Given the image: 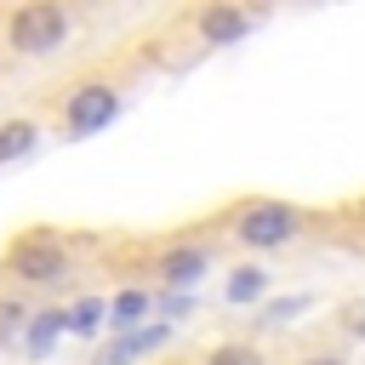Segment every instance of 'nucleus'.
Instances as JSON below:
<instances>
[{
  "instance_id": "7",
  "label": "nucleus",
  "mask_w": 365,
  "mask_h": 365,
  "mask_svg": "<svg viewBox=\"0 0 365 365\" xmlns=\"http://www.w3.org/2000/svg\"><path fill=\"white\" fill-rule=\"evenodd\" d=\"M160 274H165L177 291H188V285L205 274V245H177V251H165V257H160Z\"/></svg>"
},
{
  "instance_id": "6",
  "label": "nucleus",
  "mask_w": 365,
  "mask_h": 365,
  "mask_svg": "<svg viewBox=\"0 0 365 365\" xmlns=\"http://www.w3.org/2000/svg\"><path fill=\"white\" fill-rule=\"evenodd\" d=\"M171 342V325L160 319V325H143V331H125L108 354H103V365H137L143 354H154V348H165Z\"/></svg>"
},
{
  "instance_id": "10",
  "label": "nucleus",
  "mask_w": 365,
  "mask_h": 365,
  "mask_svg": "<svg viewBox=\"0 0 365 365\" xmlns=\"http://www.w3.org/2000/svg\"><path fill=\"white\" fill-rule=\"evenodd\" d=\"M262 291H268V274L245 262V268H234V274H228V291H222V297H228V302H257Z\"/></svg>"
},
{
  "instance_id": "9",
  "label": "nucleus",
  "mask_w": 365,
  "mask_h": 365,
  "mask_svg": "<svg viewBox=\"0 0 365 365\" xmlns=\"http://www.w3.org/2000/svg\"><path fill=\"white\" fill-rule=\"evenodd\" d=\"M34 143H40V125H34V120H6V125H0V165L23 160Z\"/></svg>"
},
{
  "instance_id": "3",
  "label": "nucleus",
  "mask_w": 365,
  "mask_h": 365,
  "mask_svg": "<svg viewBox=\"0 0 365 365\" xmlns=\"http://www.w3.org/2000/svg\"><path fill=\"white\" fill-rule=\"evenodd\" d=\"M6 274L29 279V285H51V279H63V274H68V251H63V240H57V234L34 228V234H23V240L6 251Z\"/></svg>"
},
{
  "instance_id": "16",
  "label": "nucleus",
  "mask_w": 365,
  "mask_h": 365,
  "mask_svg": "<svg viewBox=\"0 0 365 365\" xmlns=\"http://www.w3.org/2000/svg\"><path fill=\"white\" fill-rule=\"evenodd\" d=\"M342 314H348V331H354V336H365V302H348Z\"/></svg>"
},
{
  "instance_id": "11",
  "label": "nucleus",
  "mask_w": 365,
  "mask_h": 365,
  "mask_svg": "<svg viewBox=\"0 0 365 365\" xmlns=\"http://www.w3.org/2000/svg\"><path fill=\"white\" fill-rule=\"evenodd\" d=\"M103 314H108V302H97V297H86V302H74V308L63 314V331H74V336H91V331L103 325Z\"/></svg>"
},
{
  "instance_id": "13",
  "label": "nucleus",
  "mask_w": 365,
  "mask_h": 365,
  "mask_svg": "<svg viewBox=\"0 0 365 365\" xmlns=\"http://www.w3.org/2000/svg\"><path fill=\"white\" fill-rule=\"evenodd\" d=\"M205 365H268L251 342H222V348H211L205 354Z\"/></svg>"
},
{
  "instance_id": "1",
  "label": "nucleus",
  "mask_w": 365,
  "mask_h": 365,
  "mask_svg": "<svg viewBox=\"0 0 365 365\" xmlns=\"http://www.w3.org/2000/svg\"><path fill=\"white\" fill-rule=\"evenodd\" d=\"M6 40H11V51H23V57L57 51V46L68 40V11H63L57 0H34V6H17V11L6 17Z\"/></svg>"
},
{
  "instance_id": "12",
  "label": "nucleus",
  "mask_w": 365,
  "mask_h": 365,
  "mask_svg": "<svg viewBox=\"0 0 365 365\" xmlns=\"http://www.w3.org/2000/svg\"><path fill=\"white\" fill-rule=\"evenodd\" d=\"M154 302H148V291H120L114 302H108V314H114V325H125V331H137V319L148 314Z\"/></svg>"
},
{
  "instance_id": "2",
  "label": "nucleus",
  "mask_w": 365,
  "mask_h": 365,
  "mask_svg": "<svg viewBox=\"0 0 365 365\" xmlns=\"http://www.w3.org/2000/svg\"><path fill=\"white\" fill-rule=\"evenodd\" d=\"M297 228H302V217H297V205H285V200H251V205L234 211V240L251 245V251L291 245Z\"/></svg>"
},
{
  "instance_id": "4",
  "label": "nucleus",
  "mask_w": 365,
  "mask_h": 365,
  "mask_svg": "<svg viewBox=\"0 0 365 365\" xmlns=\"http://www.w3.org/2000/svg\"><path fill=\"white\" fill-rule=\"evenodd\" d=\"M114 114H120V91H114V86H103V80H91V86H80V91L68 97L63 125H68V137H97Z\"/></svg>"
},
{
  "instance_id": "14",
  "label": "nucleus",
  "mask_w": 365,
  "mask_h": 365,
  "mask_svg": "<svg viewBox=\"0 0 365 365\" xmlns=\"http://www.w3.org/2000/svg\"><path fill=\"white\" fill-rule=\"evenodd\" d=\"M308 302H314L308 291H297V297H274V302L262 308V325H285V319H291V314H302Z\"/></svg>"
},
{
  "instance_id": "5",
  "label": "nucleus",
  "mask_w": 365,
  "mask_h": 365,
  "mask_svg": "<svg viewBox=\"0 0 365 365\" xmlns=\"http://www.w3.org/2000/svg\"><path fill=\"white\" fill-rule=\"evenodd\" d=\"M245 34H251V11H240V6H205L200 11V40L205 46H234Z\"/></svg>"
},
{
  "instance_id": "15",
  "label": "nucleus",
  "mask_w": 365,
  "mask_h": 365,
  "mask_svg": "<svg viewBox=\"0 0 365 365\" xmlns=\"http://www.w3.org/2000/svg\"><path fill=\"white\" fill-rule=\"evenodd\" d=\"M17 325H23V308H17V302H0V342H6Z\"/></svg>"
},
{
  "instance_id": "17",
  "label": "nucleus",
  "mask_w": 365,
  "mask_h": 365,
  "mask_svg": "<svg viewBox=\"0 0 365 365\" xmlns=\"http://www.w3.org/2000/svg\"><path fill=\"white\" fill-rule=\"evenodd\" d=\"M308 365H348V359H336V354H314Z\"/></svg>"
},
{
  "instance_id": "8",
  "label": "nucleus",
  "mask_w": 365,
  "mask_h": 365,
  "mask_svg": "<svg viewBox=\"0 0 365 365\" xmlns=\"http://www.w3.org/2000/svg\"><path fill=\"white\" fill-rule=\"evenodd\" d=\"M57 336H63V314H57V308H46V314H34V319H29V336H23V348H29L34 359H46V354L57 348Z\"/></svg>"
}]
</instances>
